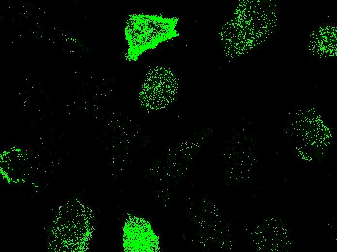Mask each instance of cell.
Here are the masks:
<instances>
[{
	"mask_svg": "<svg viewBox=\"0 0 337 252\" xmlns=\"http://www.w3.org/2000/svg\"><path fill=\"white\" fill-rule=\"evenodd\" d=\"M159 19L144 15H135L130 18L126 28V36L130 46V56L137 57L168 37L170 26Z\"/></svg>",
	"mask_w": 337,
	"mask_h": 252,
	"instance_id": "cell-1",
	"label": "cell"
}]
</instances>
